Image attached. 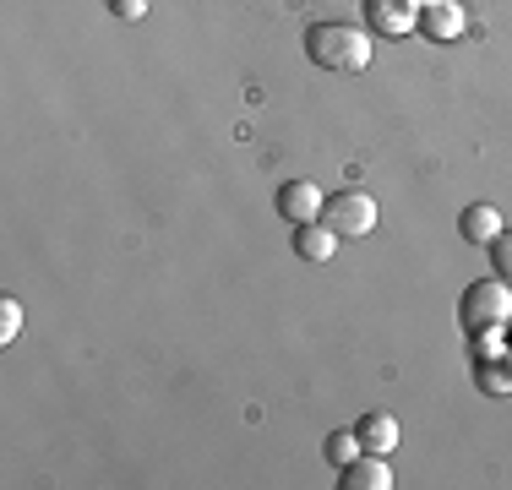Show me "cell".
I'll list each match as a JSON object with an SVG mask.
<instances>
[{
  "label": "cell",
  "mask_w": 512,
  "mask_h": 490,
  "mask_svg": "<svg viewBox=\"0 0 512 490\" xmlns=\"http://www.w3.org/2000/svg\"><path fill=\"white\" fill-rule=\"evenodd\" d=\"M109 11L126 17V22H137V17H148V0H109Z\"/></svg>",
  "instance_id": "cell-16"
},
{
  "label": "cell",
  "mask_w": 512,
  "mask_h": 490,
  "mask_svg": "<svg viewBox=\"0 0 512 490\" xmlns=\"http://www.w3.org/2000/svg\"><path fill=\"white\" fill-rule=\"evenodd\" d=\"M306 55L322 71H365L376 55V44L365 28H355V22H316V28H306Z\"/></svg>",
  "instance_id": "cell-1"
},
{
  "label": "cell",
  "mask_w": 512,
  "mask_h": 490,
  "mask_svg": "<svg viewBox=\"0 0 512 490\" xmlns=\"http://www.w3.org/2000/svg\"><path fill=\"white\" fill-rule=\"evenodd\" d=\"M22 327V305L17 300H0V343H11Z\"/></svg>",
  "instance_id": "cell-15"
},
{
  "label": "cell",
  "mask_w": 512,
  "mask_h": 490,
  "mask_svg": "<svg viewBox=\"0 0 512 490\" xmlns=\"http://www.w3.org/2000/svg\"><path fill=\"white\" fill-rule=\"evenodd\" d=\"M355 436H360V447H365V452H382V458H387V452L398 447V420L376 409V414H365V420L355 425Z\"/></svg>",
  "instance_id": "cell-10"
},
{
  "label": "cell",
  "mask_w": 512,
  "mask_h": 490,
  "mask_svg": "<svg viewBox=\"0 0 512 490\" xmlns=\"http://www.w3.org/2000/svg\"><path fill=\"white\" fill-rule=\"evenodd\" d=\"M322 452H327V463H333V469H344V463H355L365 447H360V436H355V431H333Z\"/></svg>",
  "instance_id": "cell-13"
},
{
  "label": "cell",
  "mask_w": 512,
  "mask_h": 490,
  "mask_svg": "<svg viewBox=\"0 0 512 490\" xmlns=\"http://www.w3.org/2000/svg\"><path fill=\"white\" fill-rule=\"evenodd\" d=\"M507 354H512V349H507Z\"/></svg>",
  "instance_id": "cell-19"
},
{
  "label": "cell",
  "mask_w": 512,
  "mask_h": 490,
  "mask_svg": "<svg viewBox=\"0 0 512 490\" xmlns=\"http://www.w3.org/2000/svg\"><path fill=\"white\" fill-rule=\"evenodd\" d=\"M469 343H474V360H496V354L512 349V333L507 327H480V333H469Z\"/></svg>",
  "instance_id": "cell-12"
},
{
  "label": "cell",
  "mask_w": 512,
  "mask_h": 490,
  "mask_svg": "<svg viewBox=\"0 0 512 490\" xmlns=\"http://www.w3.org/2000/svg\"><path fill=\"white\" fill-rule=\"evenodd\" d=\"M420 6H425V0H420Z\"/></svg>",
  "instance_id": "cell-18"
},
{
  "label": "cell",
  "mask_w": 512,
  "mask_h": 490,
  "mask_svg": "<svg viewBox=\"0 0 512 490\" xmlns=\"http://www.w3.org/2000/svg\"><path fill=\"white\" fill-rule=\"evenodd\" d=\"M327 207V196L316 180H289V186H278V213L289 218V224H316Z\"/></svg>",
  "instance_id": "cell-6"
},
{
  "label": "cell",
  "mask_w": 512,
  "mask_h": 490,
  "mask_svg": "<svg viewBox=\"0 0 512 490\" xmlns=\"http://www.w3.org/2000/svg\"><path fill=\"white\" fill-rule=\"evenodd\" d=\"M295 251L306 256V262H333L338 256V229H327L322 218H316V224H295Z\"/></svg>",
  "instance_id": "cell-9"
},
{
  "label": "cell",
  "mask_w": 512,
  "mask_h": 490,
  "mask_svg": "<svg viewBox=\"0 0 512 490\" xmlns=\"http://www.w3.org/2000/svg\"><path fill=\"white\" fill-rule=\"evenodd\" d=\"M344 485L349 490H387L393 485V469H387L382 452H360L355 463H344Z\"/></svg>",
  "instance_id": "cell-8"
},
{
  "label": "cell",
  "mask_w": 512,
  "mask_h": 490,
  "mask_svg": "<svg viewBox=\"0 0 512 490\" xmlns=\"http://www.w3.org/2000/svg\"><path fill=\"white\" fill-rule=\"evenodd\" d=\"M502 229H507V218L496 213L491 202H469V207L458 213V235L469 240V245H491L496 235H502Z\"/></svg>",
  "instance_id": "cell-7"
},
{
  "label": "cell",
  "mask_w": 512,
  "mask_h": 490,
  "mask_svg": "<svg viewBox=\"0 0 512 490\" xmlns=\"http://www.w3.org/2000/svg\"><path fill=\"white\" fill-rule=\"evenodd\" d=\"M474 382L491 398H507L512 392V354H496V360H474Z\"/></svg>",
  "instance_id": "cell-11"
},
{
  "label": "cell",
  "mask_w": 512,
  "mask_h": 490,
  "mask_svg": "<svg viewBox=\"0 0 512 490\" xmlns=\"http://www.w3.org/2000/svg\"><path fill=\"white\" fill-rule=\"evenodd\" d=\"M463 28H469V11H463V0H425V6H420V33H425L431 44L463 39Z\"/></svg>",
  "instance_id": "cell-4"
},
{
  "label": "cell",
  "mask_w": 512,
  "mask_h": 490,
  "mask_svg": "<svg viewBox=\"0 0 512 490\" xmlns=\"http://www.w3.org/2000/svg\"><path fill=\"white\" fill-rule=\"evenodd\" d=\"M458 322L463 333H480V327H507L512 322V284L507 278H474L458 300Z\"/></svg>",
  "instance_id": "cell-2"
},
{
  "label": "cell",
  "mask_w": 512,
  "mask_h": 490,
  "mask_svg": "<svg viewBox=\"0 0 512 490\" xmlns=\"http://www.w3.org/2000/svg\"><path fill=\"white\" fill-rule=\"evenodd\" d=\"M376 218H382V207H376V196L371 191H338V196H327V207H322V224L327 229H338V240H355V235H371L376 229Z\"/></svg>",
  "instance_id": "cell-3"
},
{
  "label": "cell",
  "mask_w": 512,
  "mask_h": 490,
  "mask_svg": "<svg viewBox=\"0 0 512 490\" xmlns=\"http://www.w3.org/2000/svg\"><path fill=\"white\" fill-rule=\"evenodd\" d=\"M491 262H496V278L512 284V229H502V235L491 240Z\"/></svg>",
  "instance_id": "cell-14"
},
{
  "label": "cell",
  "mask_w": 512,
  "mask_h": 490,
  "mask_svg": "<svg viewBox=\"0 0 512 490\" xmlns=\"http://www.w3.org/2000/svg\"><path fill=\"white\" fill-rule=\"evenodd\" d=\"M507 333H512V322H507Z\"/></svg>",
  "instance_id": "cell-17"
},
{
  "label": "cell",
  "mask_w": 512,
  "mask_h": 490,
  "mask_svg": "<svg viewBox=\"0 0 512 490\" xmlns=\"http://www.w3.org/2000/svg\"><path fill=\"white\" fill-rule=\"evenodd\" d=\"M365 22H371V33L404 39L420 28V0H365Z\"/></svg>",
  "instance_id": "cell-5"
}]
</instances>
